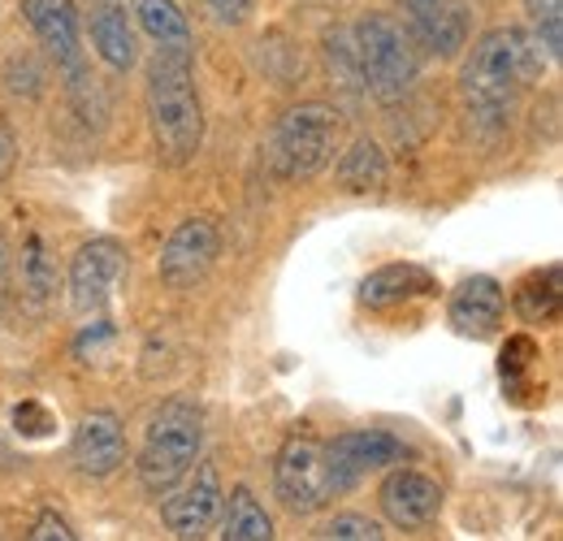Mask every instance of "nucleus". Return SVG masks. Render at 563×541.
<instances>
[{
	"mask_svg": "<svg viewBox=\"0 0 563 541\" xmlns=\"http://www.w3.org/2000/svg\"><path fill=\"white\" fill-rule=\"evenodd\" d=\"M135 18L161 48H191V22L178 0H135Z\"/></svg>",
	"mask_w": 563,
	"mask_h": 541,
	"instance_id": "obj_21",
	"label": "nucleus"
},
{
	"mask_svg": "<svg viewBox=\"0 0 563 541\" xmlns=\"http://www.w3.org/2000/svg\"><path fill=\"white\" fill-rule=\"evenodd\" d=\"M22 18L57 66L70 78L82 74V35H78V4L74 0H22Z\"/></svg>",
	"mask_w": 563,
	"mask_h": 541,
	"instance_id": "obj_13",
	"label": "nucleus"
},
{
	"mask_svg": "<svg viewBox=\"0 0 563 541\" xmlns=\"http://www.w3.org/2000/svg\"><path fill=\"white\" fill-rule=\"evenodd\" d=\"M221 256V230L212 225L209 217H187L161 247V261H156V277L169 286V290H187L196 281H205L209 269Z\"/></svg>",
	"mask_w": 563,
	"mask_h": 541,
	"instance_id": "obj_8",
	"label": "nucleus"
},
{
	"mask_svg": "<svg viewBox=\"0 0 563 541\" xmlns=\"http://www.w3.org/2000/svg\"><path fill=\"white\" fill-rule=\"evenodd\" d=\"M317 538L325 541H382V525H373L368 516H334L325 529H317Z\"/></svg>",
	"mask_w": 563,
	"mask_h": 541,
	"instance_id": "obj_24",
	"label": "nucleus"
},
{
	"mask_svg": "<svg viewBox=\"0 0 563 541\" xmlns=\"http://www.w3.org/2000/svg\"><path fill=\"white\" fill-rule=\"evenodd\" d=\"M352 57H355V78L368 96L377 100H404L421 74V53L408 35V26H399L386 13H364L352 26Z\"/></svg>",
	"mask_w": 563,
	"mask_h": 541,
	"instance_id": "obj_4",
	"label": "nucleus"
},
{
	"mask_svg": "<svg viewBox=\"0 0 563 541\" xmlns=\"http://www.w3.org/2000/svg\"><path fill=\"white\" fill-rule=\"evenodd\" d=\"M529 4V22L538 31V44L547 48L551 62H560L563 53V13H560V0H525Z\"/></svg>",
	"mask_w": 563,
	"mask_h": 541,
	"instance_id": "obj_23",
	"label": "nucleus"
},
{
	"mask_svg": "<svg viewBox=\"0 0 563 541\" xmlns=\"http://www.w3.org/2000/svg\"><path fill=\"white\" fill-rule=\"evenodd\" d=\"M161 498H165L161 503V520L169 525L174 538H205L212 529V520L221 516V476H217V464H200L191 481L183 476Z\"/></svg>",
	"mask_w": 563,
	"mask_h": 541,
	"instance_id": "obj_10",
	"label": "nucleus"
},
{
	"mask_svg": "<svg viewBox=\"0 0 563 541\" xmlns=\"http://www.w3.org/2000/svg\"><path fill=\"white\" fill-rule=\"evenodd\" d=\"M321 455H325L330 489H334V494H347V489H355L368 473L399 464L408 451H404L399 438H390V433H382V429H352V433H339L334 442H325Z\"/></svg>",
	"mask_w": 563,
	"mask_h": 541,
	"instance_id": "obj_7",
	"label": "nucleus"
},
{
	"mask_svg": "<svg viewBox=\"0 0 563 541\" xmlns=\"http://www.w3.org/2000/svg\"><path fill=\"white\" fill-rule=\"evenodd\" d=\"M70 460L82 476H113L126 464V433L113 411H87L70 438Z\"/></svg>",
	"mask_w": 563,
	"mask_h": 541,
	"instance_id": "obj_14",
	"label": "nucleus"
},
{
	"mask_svg": "<svg viewBox=\"0 0 563 541\" xmlns=\"http://www.w3.org/2000/svg\"><path fill=\"white\" fill-rule=\"evenodd\" d=\"M13 424H18V433H26V438H48V433L57 429L53 411H48L44 404H35V399H26V404L13 407Z\"/></svg>",
	"mask_w": 563,
	"mask_h": 541,
	"instance_id": "obj_25",
	"label": "nucleus"
},
{
	"mask_svg": "<svg viewBox=\"0 0 563 541\" xmlns=\"http://www.w3.org/2000/svg\"><path fill=\"white\" fill-rule=\"evenodd\" d=\"M274 489H278L282 507L290 516H312L321 511L334 489H330V476H325V455H321V442L317 438H286L274 460Z\"/></svg>",
	"mask_w": 563,
	"mask_h": 541,
	"instance_id": "obj_6",
	"label": "nucleus"
},
{
	"mask_svg": "<svg viewBox=\"0 0 563 541\" xmlns=\"http://www.w3.org/2000/svg\"><path fill=\"white\" fill-rule=\"evenodd\" d=\"M503 317H507V295L503 286L486 277V273H473L464 277L455 290H451V303H446V321L460 339L486 342L503 330Z\"/></svg>",
	"mask_w": 563,
	"mask_h": 541,
	"instance_id": "obj_12",
	"label": "nucleus"
},
{
	"mask_svg": "<svg viewBox=\"0 0 563 541\" xmlns=\"http://www.w3.org/2000/svg\"><path fill=\"white\" fill-rule=\"evenodd\" d=\"M9 286H13V252H9V243L0 239V299L9 295Z\"/></svg>",
	"mask_w": 563,
	"mask_h": 541,
	"instance_id": "obj_29",
	"label": "nucleus"
},
{
	"mask_svg": "<svg viewBox=\"0 0 563 541\" xmlns=\"http://www.w3.org/2000/svg\"><path fill=\"white\" fill-rule=\"evenodd\" d=\"M560 265H547V269L529 273L520 286H516V295H511V303H516V317L525 321V325H555L560 321Z\"/></svg>",
	"mask_w": 563,
	"mask_h": 541,
	"instance_id": "obj_18",
	"label": "nucleus"
},
{
	"mask_svg": "<svg viewBox=\"0 0 563 541\" xmlns=\"http://www.w3.org/2000/svg\"><path fill=\"white\" fill-rule=\"evenodd\" d=\"M377 503H382V511H386V520L395 529H424L442 511V485L433 476L399 468V473H390L382 481Z\"/></svg>",
	"mask_w": 563,
	"mask_h": 541,
	"instance_id": "obj_15",
	"label": "nucleus"
},
{
	"mask_svg": "<svg viewBox=\"0 0 563 541\" xmlns=\"http://www.w3.org/2000/svg\"><path fill=\"white\" fill-rule=\"evenodd\" d=\"M339 135H343L339 109L321 100L295 104L274 122V131L265 139V169L282 183H308L334 161Z\"/></svg>",
	"mask_w": 563,
	"mask_h": 541,
	"instance_id": "obj_3",
	"label": "nucleus"
},
{
	"mask_svg": "<svg viewBox=\"0 0 563 541\" xmlns=\"http://www.w3.org/2000/svg\"><path fill=\"white\" fill-rule=\"evenodd\" d=\"M31 538H35V541H74V533H70V525H66L62 516L40 511V520L31 525Z\"/></svg>",
	"mask_w": 563,
	"mask_h": 541,
	"instance_id": "obj_26",
	"label": "nucleus"
},
{
	"mask_svg": "<svg viewBox=\"0 0 563 541\" xmlns=\"http://www.w3.org/2000/svg\"><path fill=\"white\" fill-rule=\"evenodd\" d=\"M200 451H205V411L191 399H165L143 429L140 455H135L140 485L161 498L200 464Z\"/></svg>",
	"mask_w": 563,
	"mask_h": 541,
	"instance_id": "obj_2",
	"label": "nucleus"
},
{
	"mask_svg": "<svg viewBox=\"0 0 563 541\" xmlns=\"http://www.w3.org/2000/svg\"><path fill=\"white\" fill-rule=\"evenodd\" d=\"M122 265H126V247L118 239H91L74 252L66 286H70V308L78 317L100 312L109 303V295L122 277Z\"/></svg>",
	"mask_w": 563,
	"mask_h": 541,
	"instance_id": "obj_9",
	"label": "nucleus"
},
{
	"mask_svg": "<svg viewBox=\"0 0 563 541\" xmlns=\"http://www.w3.org/2000/svg\"><path fill=\"white\" fill-rule=\"evenodd\" d=\"M209 4L221 22H243L252 13V0H209Z\"/></svg>",
	"mask_w": 563,
	"mask_h": 541,
	"instance_id": "obj_27",
	"label": "nucleus"
},
{
	"mask_svg": "<svg viewBox=\"0 0 563 541\" xmlns=\"http://www.w3.org/2000/svg\"><path fill=\"white\" fill-rule=\"evenodd\" d=\"M412 44L429 57H455L468 44V0H399Z\"/></svg>",
	"mask_w": 563,
	"mask_h": 541,
	"instance_id": "obj_11",
	"label": "nucleus"
},
{
	"mask_svg": "<svg viewBox=\"0 0 563 541\" xmlns=\"http://www.w3.org/2000/svg\"><path fill=\"white\" fill-rule=\"evenodd\" d=\"M520 69H525V44L511 26H494L473 44L468 62L460 69V91L477 122L503 126L520 91Z\"/></svg>",
	"mask_w": 563,
	"mask_h": 541,
	"instance_id": "obj_5",
	"label": "nucleus"
},
{
	"mask_svg": "<svg viewBox=\"0 0 563 541\" xmlns=\"http://www.w3.org/2000/svg\"><path fill=\"white\" fill-rule=\"evenodd\" d=\"M13 273H18V286H22L26 303L44 308L48 295L57 290V265H53V252H48L44 234H26L22 239V252L13 256Z\"/></svg>",
	"mask_w": 563,
	"mask_h": 541,
	"instance_id": "obj_17",
	"label": "nucleus"
},
{
	"mask_svg": "<svg viewBox=\"0 0 563 541\" xmlns=\"http://www.w3.org/2000/svg\"><path fill=\"white\" fill-rule=\"evenodd\" d=\"M143 104H147V126H152L161 161L165 165L196 161L205 143V109L196 91L191 48H156V57L147 62Z\"/></svg>",
	"mask_w": 563,
	"mask_h": 541,
	"instance_id": "obj_1",
	"label": "nucleus"
},
{
	"mask_svg": "<svg viewBox=\"0 0 563 541\" xmlns=\"http://www.w3.org/2000/svg\"><path fill=\"white\" fill-rule=\"evenodd\" d=\"M386 174H390L386 169V152L373 139H355L352 147L343 152V161H339V183H343V191H355V196L382 191Z\"/></svg>",
	"mask_w": 563,
	"mask_h": 541,
	"instance_id": "obj_20",
	"label": "nucleus"
},
{
	"mask_svg": "<svg viewBox=\"0 0 563 541\" xmlns=\"http://www.w3.org/2000/svg\"><path fill=\"white\" fill-rule=\"evenodd\" d=\"M433 290H438V281L421 265H382L360 281V303L373 312H390V308H404L412 299H429Z\"/></svg>",
	"mask_w": 563,
	"mask_h": 541,
	"instance_id": "obj_16",
	"label": "nucleus"
},
{
	"mask_svg": "<svg viewBox=\"0 0 563 541\" xmlns=\"http://www.w3.org/2000/svg\"><path fill=\"white\" fill-rule=\"evenodd\" d=\"M13 161H18V143H13L9 131H0V183L13 174Z\"/></svg>",
	"mask_w": 563,
	"mask_h": 541,
	"instance_id": "obj_28",
	"label": "nucleus"
},
{
	"mask_svg": "<svg viewBox=\"0 0 563 541\" xmlns=\"http://www.w3.org/2000/svg\"><path fill=\"white\" fill-rule=\"evenodd\" d=\"M225 541H269L274 538V525L265 516V507L256 503V494L247 485H239L230 494V507H225V525H221Z\"/></svg>",
	"mask_w": 563,
	"mask_h": 541,
	"instance_id": "obj_22",
	"label": "nucleus"
},
{
	"mask_svg": "<svg viewBox=\"0 0 563 541\" xmlns=\"http://www.w3.org/2000/svg\"><path fill=\"white\" fill-rule=\"evenodd\" d=\"M91 44L100 53V62L113 69L135 66V26L126 18V9H100L91 22Z\"/></svg>",
	"mask_w": 563,
	"mask_h": 541,
	"instance_id": "obj_19",
	"label": "nucleus"
}]
</instances>
